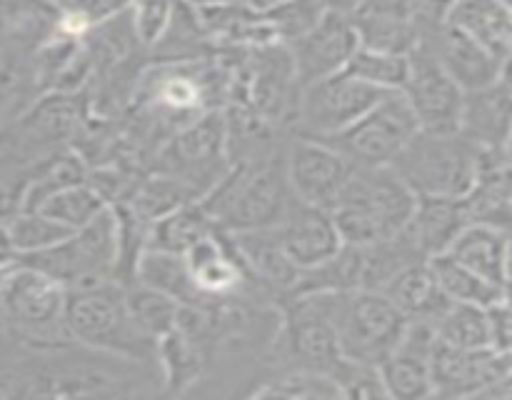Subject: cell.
<instances>
[{
    "instance_id": "obj_1",
    "label": "cell",
    "mask_w": 512,
    "mask_h": 400,
    "mask_svg": "<svg viewBox=\"0 0 512 400\" xmlns=\"http://www.w3.org/2000/svg\"><path fill=\"white\" fill-rule=\"evenodd\" d=\"M65 330L73 343L135 363H155L158 340L145 333L128 303V288L120 280L68 290Z\"/></svg>"
},
{
    "instance_id": "obj_2",
    "label": "cell",
    "mask_w": 512,
    "mask_h": 400,
    "mask_svg": "<svg viewBox=\"0 0 512 400\" xmlns=\"http://www.w3.org/2000/svg\"><path fill=\"white\" fill-rule=\"evenodd\" d=\"M418 195L403 178L388 168H355L333 215L345 243L370 245L395 238L408 228Z\"/></svg>"
},
{
    "instance_id": "obj_3",
    "label": "cell",
    "mask_w": 512,
    "mask_h": 400,
    "mask_svg": "<svg viewBox=\"0 0 512 400\" xmlns=\"http://www.w3.org/2000/svg\"><path fill=\"white\" fill-rule=\"evenodd\" d=\"M293 200L285 153L270 163L233 165L230 173L200 198L215 225L225 233L273 228Z\"/></svg>"
},
{
    "instance_id": "obj_4",
    "label": "cell",
    "mask_w": 512,
    "mask_h": 400,
    "mask_svg": "<svg viewBox=\"0 0 512 400\" xmlns=\"http://www.w3.org/2000/svg\"><path fill=\"white\" fill-rule=\"evenodd\" d=\"M338 335L343 358L380 365L403 338L408 318L383 290H333L310 293Z\"/></svg>"
},
{
    "instance_id": "obj_5",
    "label": "cell",
    "mask_w": 512,
    "mask_h": 400,
    "mask_svg": "<svg viewBox=\"0 0 512 400\" xmlns=\"http://www.w3.org/2000/svg\"><path fill=\"white\" fill-rule=\"evenodd\" d=\"M480 153L483 148L463 133L420 130L393 170L418 198H465L478 180Z\"/></svg>"
},
{
    "instance_id": "obj_6",
    "label": "cell",
    "mask_w": 512,
    "mask_h": 400,
    "mask_svg": "<svg viewBox=\"0 0 512 400\" xmlns=\"http://www.w3.org/2000/svg\"><path fill=\"white\" fill-rule=\"evenodd\" d=\"M68 288L53 275L15 263L0 298V335L18 343H65Z\"/></svg>"
},
{
    "instance_id": "obj_7",
    "label": "cell",
    "mask_w": 512,
    "mask_h": 400,
    "mask_svg": "<svg viewBox=\"0 0 512 400\" xmlns=\"http://www.w3.org/2000/svg\"><path fill=\"white\" fill-rule=\"evenodd\" d=\"M18 263L33 265L53 275L68 290L118 280L120 268V225L113 208H105L95 220L73 230L63 243L40 253L23 255Z\"/></svg>"
},
{
    "instance_id": "obj_8",
    "label": "cell",
    "mask_w": 512,
    "mask_h": 400,
    "mask_svg": "<svg viewBox=\"0 0 512 400\" xmlns=\"http://www.w3.org/2000/svg\"><path fill=\"white\" fill-rule=\"evenodd\" d=\"M343 363L333 323L313 295L285 300L278 333L265 358V373L273 370H310L333 375ZM260 383V380H258Z\"/></svg>"
},
{
    "instance_id": "obj_9",
    "label": "cell",
    "mask_w": 512,
    "mask_h": 400,
    "mask_svg": "<svg viewBox=\"0 0 512 400\" xmlns=\"http://www.w3.org/2000/svg\"><path fill=\"white\" fill-rule=\"evenodd\" d=\"M225 113L210 110L175 130L153 160L155 173L173 175L203 198L230 173Z\"/></svg>"
},
{
    "instance_id": "obj_10",
    "label": "cell",
    "mask_w": 512,
    "mask_h": 400,
    "mask_svg": "<svg viewBox=\"0 0 512 400\" xmlns=\"http://www.w3.org/2000/svg\"><path fill=\"white\" fill-rule=\"evenodd\" d=\"M420 120L403 90L385 93L363 118L328 140L355 168H388L420 133Z\"/></svg>"
},
{
    "instance_id": "obj_11",
    "label": "cell",
    "mask_w": 512,
    "mask_h": 400,
    "mask_svg": "<svg viewBox=\"0 0 512 400\" xmlns=\"http://www.w3.org/2000/svg\"><path fill=\"white\" fill-rule=\"evenodd\" d=\"M383 95V90L363 83L348 70L315 80L305 85L300 95L293 133L320 140L333 138L363 118Z\"/></svg>"
},
{
    "instance_id": "obj_12",
    "label": "cell",
    "mask_w": 512,
    "mask_h": 400,
    "mask_svg": "<svg viewBox=\"0 0 512 400\" xmlns=\"http://www.w3.org/2000/svg\"><path fill=\"white\" fill-rule=\"evenodd\" d=\"M285 173L295 198L333 210L355 165L328 140L293 133L285 145Z\"/></svg>"
},
{
    "instance_id": "obj_13",
    "label": "cell",
    "mask_w": 512,
    "mask_h": 400,
    "mask_svg": "<svg viewBox=\"0 0 512 400\" xmlns=\"http://www.w3.org/2000/svg\"><path fill=\"white\" fill-rule=\"evenodd\" d=\"M403 93L418 115L420 128L433 133H460L465 90L435 58L425 40H420L418 48L410 53V75Z\"/></svg>"
},
{
    "instance_id": "obj_14",
    "label": "cell",
    "mask_w": 512,
    "mask_h": 400,
    "mask_svg": "<svg viewBox=\"0 0 512 400\" xmlns=\"http://www.w3.org/2000/svg\"><path fill=\"white\" fill-rule=\"evenodd\" d=\"M275 230H278L285 253L293 258V263L303 273L328 263L345 245L333 210L310 205L305 200H298L295 195L288 208H285L283 218L275 225Z\"/></svg>"
},
{
    "instance_id": "obj_15",
    "label": "cell",
    "mask_w": 512,
    "mask_h": 400,
    "mask_svg": "<svg viewBox=\"0 0 512 400\" xmlns=\"http://www.w3.org/2000/svg\"><path fill=\"white\" fill-rule=\"evenodd\" d=\"M288 48L293 53L295 70H298L303 88L315 80L340 73V70L348 68L350 58L360 48L353 15L328 10L313 30H308L303 38L290 43Z\"/></svg>"
},
{
    "instance_id": "obj_16",
    "label": "cell",
    "mask_w": 512,
    "mask_h": 400,
    "mask_svg": "<svg viewBox=\"0 0 512 400\" xmlns=\"http://www.w3.org/2000/svg\"><path fill=\"white\" fill-rule=\"evenodd\" d=\"M420 40L430 45L443 68L458 80L465 93L498 83L503 58L485 48L473 35L463 33L448 20H425L420 23Z\"/></svg>"
},
{
    "instance_id": "obj_17",
    "label": "cell",
    "mask_w": 512,
    "mask_h": 400,
    "mask_svg": "<svg viewBox=\"0 0 512 400\" xmlns=\"http://www.w3.org/2000/svg\"><path fill=\"white\" fill-rule=\"evenodd\" d=\"M438 330L425 320H408L398 348L380 363L388 398L420 400L433 395V353Z\"/></svg>"
},
{
    "instance_id": "obj_18",
    "label": "cell",
    "mask_w": 512,
    "mask_h": 400,
    "mask_svg": "<svg viewBox=\"0 0 512 400\" xmlns=\"http://www.w3.org/2000/svg\"><path fill=\"white\" fill-rule=\"evenodd\" d=\"M233 238L235 250L240 253L243 263L248 265L250 275L278 300L280 305L298 293V283L303 278V270L293 263L285 253L283 243L278 238V230L258 228L243 230V233H228Z\"/></svg>"
},
{
    "instance_id": "obj_19",
    "label": "cell",
    "mask_w": 512,
    "mask_h": 400,
    "mask_svg": "<svg viewBox=\"0 0 512 400\" xmlns=\"http://www.w3.org/2000/svg\"><path fill=\"white\" fill-rule=\"evenodd\" d=\"M215 53L230 50H255L263 45L278 43L265 10L250 3H228L198 8Z\"/></svg>"
},
{
    "instance_id": "obj_20",
    "label": "cell",
    "mask_w": 512,
    "mask_h": 400,
    "mask_svg": "<svg viewBox=\"0 0 512 400\" xmlns=\"http://www.w3.org/2000/svg\"><path fill=\"white\" fill-rule=\"evenodd\" d=\"M512 130V93L503 83L465 93L460 133L478 148L503 150Z\"/></svg>"
},
{
    "instance_id": "obj_21",
    "label": "cell",
    "mask_w": 512,
    "mask_h": 400,
    "mask_svg": "<svg viewBox=\"0 0 512 400\" xmlns=\"http://www.w3.org/2000/svg\"><path fill=\"white\" fill-rule=\"evenodd\" d=\"M468 205L465 198H418L415 213L408 223V235L423 258H435V255L448 253L450 245L455 243L465 225H470Z\"/></svg>"
},
{
    "instance_id": "obj_22",
    "label": "cell",
    "mask_w": 512,
    "mask_h": 400,
    "mask_svg": "<svg viewBox=\"0 0 512 400\" xmlns=\"http://www.w3.org/2000/svg\"><path fill=\"white\" fill-rule=\"evenodd\" d=\"M155 363L163 378V395L198 393L208 375V355L203 345L180 325L158 338Z\"/></svg>"
},
{
    "instance_id": "obj_23",
    "label": "cell",
    "mask_w": 512,
    "mask_h": 400,
    "mask_svg": "<svg viewBox=\"0 0 512 400\" xmlns=\"http://www.w3.org/2000/svg\"><path fill=\"white\" fill-rule=\"evenodd\" d=\"M408 320H425V323H438L440 315L445 313L453 300L443 293L438 278L433 273L430 260L408 265L400 270L383 290Z\"/></svg>"
},
{
    "instance_id": "obj_24",
    "label": "cell",
    "mask_w": 512,
    "mask_h": 400,
    "mask_svg": "<svg viewBox=\"0 0 512 400\" xmlns=\"http://www.w3.org/2000/svg\"><path fill=\"white\" fill-rule=\"evenodd\" d=\"M508 240L510 230L488 223H470L455 238L448 253L483 275L485 280L505 288L508 285Z\"/></svg>"
},
{
    "instance_id": "obj_25",
    "label": "cell",
    "mask_w": 512,
    "mask_h": 400,
    "mask_svg": "<svg viewBox=\"0 0 512 400\" xmlns=\"http://www.w3.org/2000/svg\"><path fill=\"white\" fill-rule=\"evenodd\" d=\"M443 20L473 35L498 58L512 53V8L503 0H455Z\"/></svg>"
},
{
    "instance_id": "obj_26",
    "label": "cell",
    "mask_w": 512,
    "mask_h": 400,
    "mask_svg": "<svg viewBox=\"0 0 512 400\" xmlns=\"http://www.w3.org/2000/svg\"><path fill=\"white\" fill-rule=\"evenodd\" d=\"M133 280L158 290V293L170 295L180 305H203V298H200L188 263H185V255L180 253L148 248L135 265Z\"/></svg>"
},
{
    "instance_id": "obj_27",
    "label": "cell",
    "mask_w": 512,
    "mask_h": 400,
    "mask_svg": "<svg viewBox=\"0 0 512 400\" xmlns=\"http://www.w3.org/2000/svg\"><path fill=\"white\" fill-rule=\"evenodd\" d=\"M213 230H220L215 225L213 215L205 210V205L200 200L183 205V208L173 210L165 218L155 220L153 228H150V240L148 248L158 250H170V253H188L198 240H203L205 235H210Z\"/></svg>"
},
{
    "instance_id": "obj_28",
    "label": "cell",
    "mask_w": 512,
    "mask_h": 400,
    "mask_svg": "<svg viewBox=\"0 0 512 400\" xmlns=\"http://www.w3.org/2000/svg\"><path fill=\"white\" fill-rule=\"evenodd\" d=\"M438 340L445 345H453L460 350H483L495 348L493 345V318L490 308L475 303H450L445 313L440 315Z\"/></svg>"
},
{
    "instance_id": "obj_29",
    "label": "cell",
    "mask_w": 512,
    "mask_h": 400,
    "mask_svg": "<svg viewBox=\"0 0 512 400\" xmlns=\"http://www.w3.org/2000/svg\"><path fill=\"white\" fill-rule=\"evenodd\" d=\"M430 265H433V273L438 278L443 293L453 303H475L485 305V308H493L503 298L505 288L485 280L483 275L470 270L468 265L455 260L450 253L435 255V258H430Z\"/></svg>"
},
{
    "instance_id": "obj_30",
    "label": "cell",
    "mask_w": 512,
    "mask_h": 400,
    "mask_svg": "<svg viewBox=\"0 0 512 400\" xmlns=\"http://www.w3.org/2000/svg\"><path fill=\"white\" fill-rule=\"evenodd\" d=\"M193 200H200V195L195 193L190 185H185L183 180L150 170L125 203H128L140 218L148 220V223H155V220L165 218L168 213L193 203Z\"/></svg>"
},
{
    "instance_id": "obj_31",
    "label": "cell",
    "mask_w": 512,
    "mask_h": 400,
    "mask_svg": "<svg viewBox=\"0 0 512 400\" xmlns=\"http://www.w3.org/2000/svg\"><path fill=\"white\" fill-rule=\"evenodd\" d=\"M353 20L355 28H358L360 45H368V48L410 55L420 43L418 18L383 13H355Z\"/></svg>"
},
{
    "instance_id": "obj_32",
    "label": "cell",
    "mask_w": 512,
    "mask_h": 400,
    "mask_svg": "<svg viewBox=\"0 0 512 400\" xmlns=\"http://www.w3.org/2000/svg\"><path fill=\"white\" fill-rule=\"evenodd\" d=\"M248 398H298L323 400L343 398L333 375L310 373V370H273L260 378Z\"/></svg>"
},
{
    "instance_id": "obj_33",
    "label": "cell",
    "mask_w": 512,
    "mask_h": 400,
    "mask_svg": "<svg viewBox=\"0 0 512 400\" xmlns=\"http://www.w3.org/2000/svg\"><path fill=\"white\" fill-rule=\"evenodd\" d=\"M345 70L363 80V83L383 90V93H393V90H403L405 83H408L410 55L360 45Z\"/></svg>"
},
{
    "instance_id": "obj_34",
    "label": "cell",
    "mask_w": 512,
    "mask_h": 400,
    "mask_svg": "<svg viewBox=\"0 0 512 400\" xmlns=\"http://www.w3.org/2000/svg\"><path fill=\"white\" fill-rule=\"evenodd\" d=\"M5 223H8V233L18 258L53 248L73 233L68 225L58 223L43 210H18L10 218H5Z\"/></svg>"
},
{
    "instance_id": "obj_35",
    "label": "cell",
    "mask_w": 512,
    "mask_h": 400,
    "mask_svg": "<svg viewBox=\"0 0 512 400\" xmlns=\"http://www.w3.org/2000/svg\"><path fill=\"white\" fill-rule=\"evenodd\" d=\"M105 208H110L103 200V195L83 180V183H75L70 188L58 190L55 195H50L38 210H43L45 215L55 218L58 223L68 225L70 230H78L83 225H88L90 220L98 218Z\"/></svg>"
},
{
    "instance_id": "obj_36",
    "label": "cell",
    "mask_w": 512,
    "mask_h": 400,
    "mask_svg": "<svg viewBox=\"0 0 512 400\" xmlns=\"http://www.w3.org/2000/svg\"><path fill=\"white\" fill-rule=\"evenodd\" d=\"M125 288H128V303L133 308V315L143 325L145 333L153 335L155 340L178 325L180 310H183L178 300L158 293V290L148 288V285L135 283V280L133 283H125Z\"/></svg>"
},
{
    "instance_id": "obj_37",
    "label": "cell",
    "mask_w": 512,
    "mask_h": 400,
    "mask_svg": "<svg viewBox=\"0 0 512 400\" xmlns=\"http://www.w3.org/2000/svg\"><path fill=\"white\" fill-rule=\"evenodd\" d=\"M325 13H328V8L320 0H280L265 10L275 30V38L283 45L303 38L308 30H313L320 23Z\"/></svg>"
},
{
    "instance_id": "obj_38",
    "label": "cell",
    "mask_w": 512,
    "mask_h": 400,
    "mask_svg": "<svg viewBox=\"0 0 512 400\" xmlns=\"http://www.w3.org/2000/svg\"><path fill=\"white\" fill-rule=\"evenodd\" d=\"M130 5L133 0H73L68 8L60 10L58 30L83 38L90 28H98V25L128 13Z\"/></svg>"
},
{
    "instance_id": "obj_39",
    "label": "cell",
    "mask_w": 512,
    "mask_h": 400,
    "mask_svg": "<svg viewBox=\"0 0 512 400\" xmlns=\"http://www.w3.org/2000/svg\"><path fill=\"white\" fill-rule=\"evenodd\" d=\"M178 0H133L130 5V23L145 50H153L163 40L170 20H173Z\"/></svg>"
},
{
    "instance_id": "obj_40",
    "label": "cell",
    "mask_w": 512,
    "mask_h": 400,
    "mask_svg": "<svg viewBox=\"0 0 512 400\" xmlns=\"http://www.w3.org/2000/svg\"><path fill=\"white\" fill-rule=\"evenodd\" d=\"M343 398H388L380 365L363 363V360L343 358L333 373Z\"/></svg>"
},
{
    "instance_id": "obj_41",
    "label": "cell",
    "mask_w": 512,
    "mask_h": 400,
    "mask_svg": "<svg viewBox=\"0 0 512 400\" xmlns=\"http://www.w3.org/2000/svg\"><path fill=\"white\" fill-rule=\"evenodd\" d=\"M18 263V253L13 248V240H10L8 223L5 218H0V265H13Z\"/></svg>"
},
{
    "instance_id": "obj_42",
    "label": "cell",
    "mask_w": 512,
    "mask_h": 400,
    "mask_svg": "<svg viewBox=\"0 0 512 400\" xmlns=\"http://www.w3.org/2000/svg\"><path fill=\"white\" fill-rule=\"evenodd\" d=\"M328 10H335V13H345V15H353L355 10L360 8L363 0H320Z\"/></svg>"
},
{
    "instance_id": "obj_43",
    "label": "cell",
    "mask_w": 512,
    "mask_h": 400,
    "mask_svg": "<svg viewBox=\"0 0 512 400\" xmlns=\"http://www.w3.org/2000/svg\"><path fill=\"white\" fill-rule=\"evenodd\" d=\"M498 80L512 93V55H508V58L503 60V65H500V78Z\"/></svg>"
},
{
    "instance_id": "obj_44",
    "label": "cell",
    "mask_w": 512,
    "mask_h": 400,
    "mask_svg": "<svg viewBox=\"0 0 512 400\" xmlns=\"http://www.w3.org/2000/svg\"><path fill=\"white\" fill-rule=\"evenodd\" d=\"M195 8H210V5H228V3H250V0H185Z\"/></svg>"
},
{
    "instance_id": "obj_45",
    "label": "cell",
    "mask_w": 512,
    "mask_h": 400,
    "mask_svg": "<svg viewBox=\"0 0 512 400\" xmlns=\"http://www.w3.org/2000/svg\"><path fill=\"white\" fill-rule=\"evenodd\" d=\"M13 265H0V298H3L5 283H8V275H10V270H13Z\"/></svg>"
},
{
    "instance_id": "obj_46",
    "label": "cell",
    "mask_w": 512,
    "mask_h": 400,
    "mask_svg": "<svg viewBox=\"0 0 512 400\" xmlns=\"http://www.w3.org/2000/svg\"><path fill=\"white\" fill-rule=\"evenodd\" d=\"M508 283H512V230H510V240H508Z\"/></svg>"
},
{
    "instance_id": "obj_47",
    "label": "cell",
    "mask_w": 512,
    "mask_h": 400,
    "mask_svg": "<svg viewBox=\"0 0 512 400\" xmlns=\"http://www.w3.org/2000/svg\"><path fill=\"white\" fill-rule=\"evenodd\" d=\"M45 3H50V5H53L55 10H65V8H68L70 3H73V0H45Z\"/></svg>"
},
{
    "instance_id": "obj_48",
    "label": "cell",
    "mask_w": 512,
    "mask_h": 400,
    "mask_svg": "<svg viewBox=\"0 0 512 400\" xmlns=\"http://www.w3.org/2000/svg\"><path fill=\"white\" fill-rule=\"evenodd\" d=\"M505 155H508V160L512 163V130H510V138L508 143H505Z\"/></svg>"
},
{
    "instance_id": "obj_49",
    "label": "cell",
    "mask_w": 512,
    "mask_h": 400,
    "mask_svg": "<svg viewBox=\"0 0 512 400\" xmlns=\"http://www.w3.org/2000/svg\"><path fill=\"white\" fill-rule=\"evenodd\" d=\"M503 3H505V5H508V8H512V0H503Z\"/></svg>"
},
{
    "instance_id": "obj_50",
    "label": "cell",
    "mask_w": 512,
    "mask_h": 400,
    "mask_svg": "<svg viewBox=\"0 0 512 400\" xmlns=\"http://www.w3.org/2000/svg\"><path fill=\"white\" fill-rule=\"evenodd\" d=\"M510 55H512V53H510Z\"/></svg>"
},
{
    "instance_id": "obj_51",
    "label": "cell",
    "mask_w": 512,
    "mask_h": 400,
    "mask_svg": "<svg viewBox=\"0 0 512 400\" xmlns=\"http://www.w3.org/2000/svg\"><path fill=\"white\" fill-rule=\"evenodd\" d=\"M510 230H512V228H510Z\"/></svg>"
}]
</instances>
